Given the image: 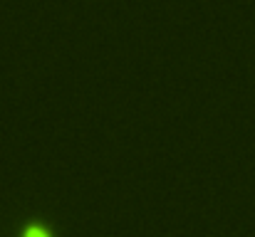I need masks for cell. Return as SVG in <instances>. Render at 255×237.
<instances>
[{
	"mask_svg": "<svg viewBox=\"0 0 255 237\" xmlns=\"http://www.w3.org/2000/svg\"><path fill=\"white\" fill-rule=\"evenodd\" d=\"M22 237H52V233L45 225H30L22 230Z\"/></svg>",
	"mask_w": 255,
	"mask_h": 237,
	"instance_id": "cell-1",
	"label": "cell"
}]
</instances>
